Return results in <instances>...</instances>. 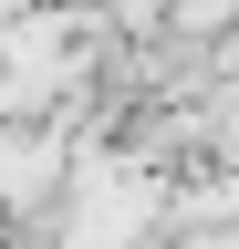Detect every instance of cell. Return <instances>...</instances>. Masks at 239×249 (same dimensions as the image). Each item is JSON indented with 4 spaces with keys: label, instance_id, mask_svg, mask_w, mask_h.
Here are the masks:
<instances>
[{
    "label": "cell",
    "instance_id": "obj_1",
    "mask_svg": "<svg viewBox=\"0 0 239 249\" xmlns=\"http://www.w3.org/2000/svg\"><path fill=\"white\" fill-rule=\"evenodd\" d=\"M11 11H21V0H0V21H11Z\"/></svg>",
    "mask_w": 239,
    "mask_h": 249
}]
</instances>
